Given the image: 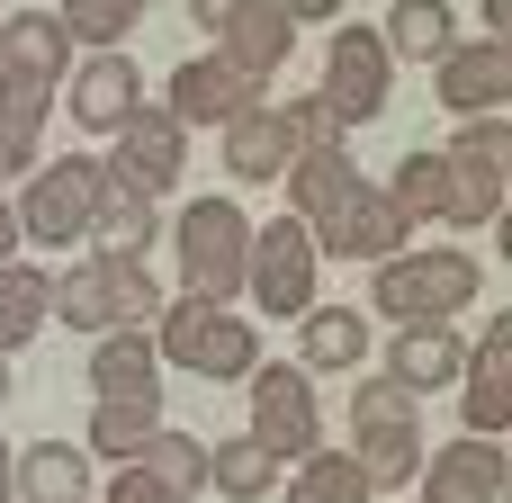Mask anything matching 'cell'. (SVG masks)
<instances>
[{"instance_id":"obj_7","label":"cell","mask_w":512,"mask_h":503,"mask_svg":"<svg viewBox=\"0 0 512 503\" xmlns=\"http://www.w3.org/2000/svg\"><path fill=\"white\" fill-rule=\"evenodd\" d=\"M324 99H333L342 126L387 117V99H396V54H387V36H369V27H333V45H324Z\"/></svg>"},{"instance_id":"obj_28","label":"cell","mask_w":512,"mask_h":503,"mask_svg":"<svg viewBox=\"0 0 512 503\" xmlns=\"http://www.w3.org/2000/svg\"><path fill=\"white\" fill-rule=\"evenodd\" d=\"M144 9H153V0H54V18H63V36H72L81 54H117Z\"/></svg>"},{"instance_id":"obj_21","label":"cell","mask_w":512,"mask_h":503,"mask_svg":"<svg viewBox=\"0 0 512 503\" xmlns=\"http://www.w3.org/2000/svg\"><path fill=\"white\" fill-rule=\"evenodd\" d=\"M153 432H162V396H99V414H90L81 450H90V459L135 468V459L153 450Z\"/></svg>"},{"instance_id":"obj_24","label":"cell","mask_w":512,"mask_h":503,"mask_svg":"<svg viewBox=\"0 0 512 503\" xmlns=\"http://www.w3.org/2000/svg\"><path fill=\"white\" fill-rule=\"evenodd\" d=\"M153 225H162V198L108 171V180H99V207H90V234H99V252H144V243H153Z\"/></svg>"},{"instance_id":"obj_35","label":"cell","mask_w":512,"mask_h":503,"mask_svg":"<svg viewBox=\"0 0 512 503\" xmlns=\"http://www.w3.org/2000/svg\"><path fill=\"white\" fill-rule=\"evenodd\" d=\"M360 477H369V495H387V486H414L423 477V432H360Z\"/></svg>"},{"instance_id":"obj_43","label":"cell","mask_w":512,"mask_h":503,"mask_svg":"<svg viewBox=\"0 0 512 503\" xmlns=\"http://www.w3.org/2000/svg\"><path fill=\"white\" fill-rule=\"evenodd\" d=\"M279 9H288V18H333L342 0H279Z\"/></svg>"},{"instance_id":"obj_9","label":"cell","mask_w":512,"mask_h":503,"mask_svg":"<svg viewBox=\"0 0 512 503\" xmlns=\"http://www.w3.org/2000/svg\"><path fill=\"white\" fill-rule=\"evenodd\" d=\"M414 243V216L387 198V189H360L333 225H315V252H333V261H360V270H378V261H396Z\"/></svg>"},{"instance_id":"obj_10","label":"cell","mask_w":512,"mask_h":503,"mask_svg":"<svg viewBox=\"0 0 512 503\" xmlns=\"http://www.w3.org/2000/svg\"><path fill=\"white\" fill-rule=\"evenodd\" d=\"M441 81V108H459V117H512V36H477V45H459V54H441L432 63Z\"/></svg>"},{"instance_id":"obj_42","label":"cell","mask_w":512,"mask_h":503,"mask_svg":"<svg viewBox=\"0 0 512 503\" xmlns=\"http://www.w3.org/2000/svg\"><path fill=\"white\" fill-rule=\"evenodd\" d=\"M486 9V36H512V0H477Z\"/></svg>"},{"instance_id":"obj_34","label":"cell","mask_w":512,"mask_h":503,"mask_svg":"<svg viewBox=\"0 0 512 503\" xmlns=\"http://www.w3.org/2000/svg\"><path fill=\"white\" fill-rule=\"evenodd\" d=\"M414 387H396L387 369H360V387H351V432H414Z\"/></svg>"},{"instance_id":"obj_27","label":"cell","mask_w":512,"mask_h":503,"mask_svg":"<svg viewBox=\"0 0 512 503\" xmlns=\"http://www.w3.org/2000/svg\"><path fill=\"white\" fill-rule=\"evenodd\" d=\"M279 468H288V459H279V450H261L252 432H243V441H225V450H207V486H216L225 503L279 495Z\"/></svg>"},{"instance_id":"obj_5","label":"cell","mask_w":512,"mask_h":503,"mask_svg":"<svg viewBox=\"0 0 512 503\" xmlns=\"http://www.w3.org/2000/svg\"><path fill=\"white\" fill-rule=\"evenodd\" d=\"M99 180H108V153H54V162H36V171H27V198H18V234L72 252V243L90 234Z\"/></svg>"},{"instance_id":"obj_41","label":"cell","mask_w":512,"mask_h":503,"mask_svg":"<svg viewBox=\"0 0 512 503\" xmlns=\"http://www.w3.org/2000/svg\"><path fill=\"white\" fill-rule=\"evenodd\" d=\"M9 243H18V207H9V198H0V270H9V261H18V252H9Z\"/></svg>"},{"instance_id":"obj_20","label":"cell","mask_w":512,"mask_h":503,"mask_svg":"<svg viewBox=\"0 0 512 503\" xmlns=\"http://www.w3.org/2000/svg\"><path fill=\"white\" fill-rule=\"evenodd\" d=\"M90 387H99V396H162V342H153V324L99 333V351H90Z\"/></svg>"},{"instance_id":"obj_31","label":"cell","mask_w":512,"mask_h":503,"mask_svg":"<svg viewBox=\"0 0 512 503\" xmlns=\"http://www.w3.org/2000/svg\"><path fill=\"white\" fill-rule=\"evenodd\" d=\"M144 468H153V486L171 503L207 495V441L198 432H153V450H144Z\"/></svg>"},{"instance_id":"obj_44","label":"cell","mask_w":512,"mask_h":503,"mask_svg":"<svg viewBox=\"0 0 512 503\" xmlns=\"http://www.w3.org/2000/svg\"><path fill=\"white\" fill-rule=\"evenodd\" d=\"M9 486H18V459H9V441H0V503H9Z\"/></svg>"},{"instance_id":"obj_29","label":"cell","mask_w":512,"mask_h":503,"mask_svg":"<svg viewBox=\"0 0 512 503\" xmlns=\"http://www.w3.org/2000/svg\"><path fill=\"white\" fill-rule=\"evenodd\" d=\"M387 198H396L414 225H441V207H450V153H432V144H423V153H405V162H396V180H387Z\"/></svg>"},{"instance_id":"obj_16","label":"cell","mask_w":512,"mask_h":503,"mask_svg":"<svg viewBox=\"0 0 512 503\" xmlns=\"http://www.w3.org/2000/svg\"><path fill=\"white\" fill-rule=\"evenodd\" d=\"M360 189H369V180H360L351 153H297V162H288V216H297V225H333Z\"/></svg>"},{"instance_id":"obj_6","label":"cell","mask_w":512,"mask_h":503,"mask_svg":"<svg viewBox=\"0 0 512 503\" xmlns=\"http://www.w3.org/2000/svg\"><path fill=\"white\" fill-rule=\"evenodd\" d=\"M315 225H297V216H279V225H252V270H243V288H252V306L261 315H306L315 306Z\"/></svg>"},{"instance_id":"obj_30","label":"cell","mask_w":512,"mask_h":503,"mask_svg":"<svg viewBox=\"0 0 512 503\" xmlns=\"http://www.w3.org/2000/svg\"><path fill=\"white\" fill-rule=\"evenodd\" d=\"M288 503H369V477L351 450H306L288 477Z\"/></svg>"},{"instance_id":"obj_11","label":"cell","mask_w":512,"mask_h":503,"mask_svg":"<svg viewBox=\"0 0 512 503\" xmlns=\"http://www.w3.org/2000/svg\"><path fill=\"white\" fill-rule=\"evenodd\" d=\"M162 108H171L180 126H216V135H225L243 108H261V81H243L225 54H189V63L171 72V99H162Z\"/></svg>"},{"instance_id":"obj_26","label":"cell","mask_w":512,"mask_h":503,"mask_svg":"<svg viewBox=\"0 0 512 503\" xmlns=\"http://www.w3.org/2000/svg\"><path fill=\"white\" fill-rule=\"evenodd\" d=\"M468 36H459V9L450 0H396L387 9V54H414V63H441V54H459Z\"/></svg>"},{"instance_id":"obj_18","label":"cell","mask_w":512,"mask_h":503,"mask_svg":"<svg viewBox=\"0 0 512 503\" xmlns=\"http://www.w3.org/2000/svg\"><path fill=\"white\" fill-rule=\"evenodd\" d=\"M0 72H27V81H72V36H63V18L54 9H18L9 27H0Z\"/></svg>"},{"instance_id":"obj_4","label":"cell","mask_w":512,"mask_h":503,"mask_svg":"<svg viewBox=\"0 0 512 503\" xmlns=\"http://www.w3.org/2000/svg\"><path fill=\"white\" fill-rule=\"evenodd\" d=\"M171 252H180V279L189 297H243V270H252V216L234 198H189L171 216Z\"/></svg>"},{"instance_id":"obj_14","label":"cell","mask_w":512,"mask_h":503,"mask_svg":"<svg viewBox=\"0 0 512 503\" xmlns=\"http://www.w3.org/2000/svg\"><path fill=\"white\" fill-rule=\"evenodd\" d=\"M504 441L468 432V441H441V459H423V503H504Z\"/></svg>"},{"instance_id":"obj_22","label":"cell","mask_w":512,"mask_h":503,"mask_svg":"<svg viewBox=\"0 0 512 503\" xmlns=\"http://www.w3.org/2000/svg\"><path fill=\"white\" fill-rule=\"evenodd\" d=\"M297 369H369V315L306 306L297 315Z\"/></svg>"},{"instance_id":"obj_37","label":"cell","mask_w":512,"mask_h":503,"mask_svg":"<svg viewBox=\"0 0 512 503\" xmlns=\"http://www.w3.org/2000/svg\"><path fill=\"white\" fill-rule=\"evenodd\" d=\"M450 153H468L486 171H512V117H459V144Z\"/></svg>"},{"instance_id":"obj_38","label":"cell","mask_w":512,"mask_h":503,"mask_svg":"<svg viewBox=\"0 0 512 503\" xmlns=\"http://www.w3.org/2000/svg\"><path fill=\"white\" fill-rule=\"evenodd\" d=\"M99 503H171V495H162V486H153V468L135 459V468H117V477H108V495H99Z\"/></svg>"},{"instance_id":"obj_19","label":"cell","mask_w":512,"mask_h":503,"mask_svg":"<svg viewBox=\"0 0 512 503\" xmlns=\"http://www.w3.org/2000/svg\"><path fill=\"white\" fill-rule=\"evenodd\" d=\"M297 162V135H288V108H243L225 126V171L234 180H288Z\"/></svg>"},{"instance_id":"obj_39","label":"cell","mask_w":512,"mask_h":503,"mask_svg":"<svg viewBox=\"0 0 512 503\" xmlns=\"http://www.w3.org/2000/svg\"><path fill=\"white\" fill-rule=\"evenodd\" d=\"M477 360H495V369H512V306L495 315V324H486V333H477Z\"/></svg>"},{"instance_id":"obj_33","label":"cell","mask_w":512,"mask_h":503,"mask_svg":"<svg viewBox=\"0 0 512 503\" xmlns=\"http://www.w3.org/2000/svg\"><path fill=\"white\" fill-rule=\"evenodd\" d=\"M495 216H504V171L450 153V207H441V225H495Z\"/></svg>"},{"instance_id":"obj_40","label":"cell","mask_w":512,"mask_h":503,"mask_svg":"<svg viewBox=\"0 0 512 503\" xmlns=\"http://www.w3.org/2000/svg\"><path fill=\"white\" fill-rule=\"evenodd\" d=\"M243 9H252V0H189V18H198L207 36H225V18H243Z\"/></svg>"},{"instance_id":"obj_48","label":"cell","mask_w":512,"mask_h":503,"mask_svg":"<svg viewBox=\"0 0 512 503\" xmlns=\"http://www.w3.org/2000/svg\"><path fill=\"white\" fill-rule=\"evenodd\" d=\"M504 503H512V477H504Z\"/></svg>"},{"instance_id":"obj_47","label":"cell","mask_w":512,"mask_h":503,"mask_svg":"<svg viewBox=\"0 0 512 503\" xmlns=\"http://www.w3.org/2000/svg\"><path fill=\"white\" fill-rule=\"evenodd\" d=\"M0 405H9V360H0Z\"/></svg>"},{"instance_id":"obj_12","label":"cell","mask_w":512,"mask_h":503,"mask_svg":"<svg viewBox=\"0 0 512 503\" xmlns=\"http://www.w3.org/2000/svg\"><path fill=\"white\" fill-rule=\"evenodd\" d=\"M63 108H72V126H81V135H117V126L144 108V72L126 63V45H117V54H81V72H72Z\"/></svg>"},{"instance_id":"obj_25","label":"cell","mask_w":512,"mask_h":503,"mask_svg":"<svg viewBox=\"0 0 512 503\" xmlns=\"http://www.w3.org/2000/svg\"><path fill=\"white\" fill-rule=\"evenodd\" d=\"M45 324H54V279H45L36 261H9V270H0V360L27 351Z\"/></svg>"},{"instance_id":"obj_15","label":"cell","mask_w":512,"mask_h":503,"mask_svg":"<svg viewBox=\"0 0 512 503\" xmlns=\"http://www.w3.org/2000/svg\"><path fill=\"white\" fill-rule=\"evenodd\" d=\"M468 351H477V342H459L450 324H405V333L387 342V360H378V369H387L396 387H414V396H441V387H459V378H468Z\"/></svg>"},{"instance_id":"obj_23","label":"cell","mask_w":512,"mask_h":503,"mask_svg":"<svg viewBox=\"0 0 512 503\" xmlns=\"http://www.w3.org/2000/svg\"><path fill=\"white\" fill-rule=\"evenodd\" d=\"M18 495L27 503H90V450L81 441H27L18 450Z\"/></svg>"},{"instance_id":"obj_13","label":"cell","mask_w":512,"mask_h":503,"mask_svg":"<svg viewBox=\"0 0 512 503\" xmlns=\"http://www.w3.org/2000/svg\"><path fill=\"white\" fill-rule=\"evenodd\" d=\"M180 162H189V126L171 117V108H135L126 126H117V153H108V171L117 180H135V189H171L180 180Z\"/></svg>"},{"instance_id":"obj_3","label":"cell","mask_w":512,"mask_h":503,"mask_svg":"<svg viewBox=\"0 0 512 503\" xmlns=\"http://www.w3.org/2000/svg\"><path fill=\"white\" fill-rule=\"evenodd\" d=\"M153 342H162L171 369H198V378H216V387H234V378L261 369V333H252L234 306H216V297H171L162 324H153Z\"/></svg>"},{"instance_id":"obj_45","label":"cell","mask_w":512,"mask_h":503,"mask_svg":"<svg viewBox=\"0 0 512 503\" xmlns=\"http://www.w3.org/2000/svg\"><path fill=\"white\" fill-rule=\"evenodd\" d=\"M495 243H504V261H512V198H504V216H495Z\"/></svg>"},{"instance_id":"obj_36","label":"cell","mask_w":512,"mask_h":503,"mask_svg":"<svg viewBox=\"0 0 512 503\" xmlns=\"http://www.w3.org/2000/svg\"><path fill=\"white\" fill-rule=\"evenodd\" d=\"M288 135H297V153H342V135H351V126L333 117V99H324V90H306V99L288 108Z\"/></svg>"},{"instance_id":"obj_2","label":"cell","mask_w":512,"mask_h":503,"mask_svg":"<svg viewBox=\"0 0 512 503\" xmlns=\"http://www.w3.org/2000/svg\"><path fill=\"white\" fill-rule=\"evenodd\" d=\"M54 315H63L72 333L153 324V270H144V252H81V261L54 279Z\"/></svg>"},{"instance_id":"obj_46","label":"cell","mask_w":512,"mask_h":503,"mask_svg":"<svg viewBox=\"0 0 512 503\" xmlns=\"http://www.w3.org/2000/svg\"><path fill=\"white\" fill-rule=\"evenodd\" d=\"M18 171H27V162H18V153H0V180H18Z\"/></svg>"},{"instance_id":"obj_8","label":"cell","mask_w":512,"mask_h":503,"mask_svg":"<svg viewBox=\"0 0 512 503\" xmlns=\"http://www.w3.org/2000/svg\"><path fill=\"white\" fill-rule=\"evenodd\" d=\"M315 432H324L315 369H297V360H261V369H252V441L279 450V459H306Z\"/></svg>"},{"instance_id":"obj_17","label":"cell","mask_w":512,"mask_h":503,"mask_svg":"<svg viewBox=\"0 0 512 503\" xmlns=\"http://www.w3.org/2000/svg\"><path fill=\"white\" fill-rule=\"evenodd\" d=\"M288 45H297V18H288L279 0H252L243 18H225V45H216V54H225L243 81H270V72L288 63Z\"/></svg>"},{"instance_id":"obj_32","label":"cell","mask_w":512,"mask_h":503,"mask_svg":"<svg viewBox=\"0 0 512 503\" xmlns=\"http://www.w3.org/2000/svg\"><path fill=\"white\" fill-rule=\"evenodd\" d=\"M459 414H468V432H512V369H495V360H477L468 351V378H459Z\"/></svg>"},{"instance_id":"obj_1","label":"cell","mask_w":512,"mask_h":503,"mask_svg":"<svg viewBox=\"0 0 512 503\" xmlns=\"http://www.w3.org/2000/svg\"><path fill=\"white\" fill-rule=\"evenodd\" d=\"M477 252H459V243H441V252H396V261H378V279H369V306L405 333V324H450L468 297H477Z\"/></svg>"}]
</instances>
